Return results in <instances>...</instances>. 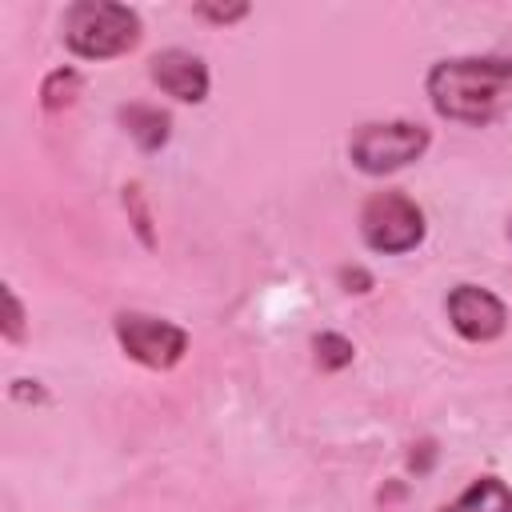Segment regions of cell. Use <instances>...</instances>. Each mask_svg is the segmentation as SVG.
Returning a JSON list of instances; mask_svg holds the SVG:
<instances>
[{
    "instance_id": "5",
    "label": "cell",
    "mask_w": 512,
    "mask_h": 512,
    "mask_svg": "<svg viewBox=\"0 0 512 512\" xmlns=\"http://www.w3.org/2000/svg\"><path fill=\"white\" fill-rule=\"evenodd\" d=\"M112 332H116L120 352L148 372H168L188 356V332L152 312H132V308L116 312Z\"/></svg>"
},
{
    "instance_id": "17",
    "label": "cell",
    "mask_w": 512,
    "mask_h": 512,
    "mask_svg": "<svg viewBox=\"0 0 512 512\" xmlns=\"http://www.w3.org/2000/svg\"><path fill=\"white\" fill-rule=\"evenodd\" d=\"M508 240H512V220H508Z\"/></svg>"
},
{
    "instance_id": "6",
    "label": "cell",
    "mask_w": 512,
    "mask_h": 512,
    "mask_svg": "<svg viewBox=\"0 0 512 512\" xmlns=\"http://www.w3.org/2000/svg\"><path fill=\"white\" fill-rule=\"evenodd\" d=\"M444 312H448L452 332L460 340H468V344H492L508 328L504 300L484 284H456L448 292V300H444Z\"/></svg>"
},
{
    "instance_id": "12",
    "label": "cell",
    "mask_w": 512,
    "mask_h": 512,
    "mask_svg": "<svg viewBox=\"0 0 512 512\" xmlns=\"http://www.w3.org/2000/svg\"><path fill=\"white\" fill-rule=\"evenodd\" d=\"M352 356H356V348L348 336H340V332H316L312 336V360L320 372H340L352 364Z\"/></svg>"
},
{
    "instance_id": "15",
    "label": "cell",
    "mask_w": 512,
    "mask_h": 512,
    "mask_svg": "<svg viewBox=\"0 0 512 512\" xmlns=\"http://www.w3.org/2000/svg\"><path fill=\"white\" fill-rule=\"evenodd\" d=\"M336 280H340V288H344V292H352V296H364V292H372V288H376L372 272H368V268H360V264H344V268L336 272Z\"/></svg>"
},
{
    "instance_id": "8",
    "label": "cell",
    "mask_w": 512,
    "mask_h": 512,
    "mask_svg": "<svg viewBox=\"0 0 512 512\" xmlns=\"http://www.w3.org/2000/svg\"><path fill=\"white\" fill-rule=\"evenodd\" d=\"M116 120L120 128L128 132V140L140 148V152H160L168 140H172V116L160 108V104H144V100H132V104H120L116 108Z\"/></svg>"
},
{
    "instance_id": "7",
    "label": "cell",
    "mask_w": 512,
    "mask_h": 512,
    "mask_svg": "<svg viewBox=\"0 0 512 512\" xmlns=\"http://www.w3.org/2000/svg\"><path fill=\"white\" fill-rule=\"evenodd\" d=\"M148 80L164 96H172L180 104H204L208 100V88H212L208 64L196 52H188V48H164V52H156L148 60Z\"/></svg>"
},
{
    "instance_id": "11",
    "label": "cell",
    "mask_w": 512,
    "mask_h": 512,
    "mask_svg": "<svg viewBox=\"0 0 512 512\" xmlns=\"http://www.w3.org/2000/svg\"><path fill=\"white\" fill-rule=\"evenodd\" d=\"M120 204H124V212H128V224H132L136 240L152 252V248H156V224H152V208H148V196H144L140 180H128V184L120 188Z\"/></svg>"
},
{
    "instance_id": "16",
    "label": "cell",
    "mask_w": 512,
    "mask_h": 512,
    "mask_svg": "<svg viewBox=\"0 0 512 512\" xmlns=\"http://www.w3.org/2000/svg\"><path fill=\"white\" fill-rule=\"evenodd\" d=\"M8 396H12V400H32V404H44V400H48V392L40 388V380H12Z\"/></svg>"
},
{
    "instance_id": "13",
    "label": "cell",
    "mask_w": 512,
    "mask_h": 512,
    "mask_svg": "<svg viewBox=\"0 0 512 512\" xmlns=\"http://www.w3.org/2000/svg\"><path fill=\"white\" fill-rule=\"evenodd\" d=\"M4 320H0V332H4V340L8 344H24L28 340V320H24V304H20V296H16V288L12 284H4Z\"/></svg>"
},
{
    "instance_id": "9",
    "label": "cell",
    "mask_w": 512,
    "mask_h": 512,
    "mask_svg": "<svg viewBox=\"0 0 512 512\" xmlns=\"http://www.w3.org/2000/svg\"><path fill=\"white\" fill-rule=\"evenodd\" d=\"M440 512H512V488L500 476H476L456 500H448Z\"/></svg>"
},
{
    "instance_id": "4",
    "label": "cell",
    "mask_w": 512,
    "mask_h": 512,
    "mask_svg": "<svg viewBox=\"0 0 512 512\" xmlns=\"http://www.w3.org/2000/svg\"><path fill=\"white\" fill-rule=\"evenodd\" d=\"M424 236H428L424 208L408 192L384 188V192H372L360 204V240L372 252H380V256H404V252L420 248Z\"/></svg>"
},
{
    "instance_id": "2",
    "label": "cell",
    "mask_w": 512,
    "mask_h": 512,
    "mask_svg": "<svg viewBox=\"0 0 512 512\" xmlns=\"http://www.w3.org/2000/svg\"><path fill=\"white\" fill-rule=\"evenodd\" d=\"M64 48L80 60H116L144 40L140 12L116 0H76L64 8L60 24Z\"/></svg>"
},
{
    "instance_id": "14",
    "label": "cell",
    "mask_w": 512,
    "mask_h": 512,
    "mask_svg": "<svg viewBox=\"0 0 512 512\" xmlns=\"http://www.w3.org/2000/svg\"><path fill=\"white\" fill-rule=\"evenodd\" d=\"M248 12H252V8H248L244 0H236V4H208V0L192 4V16H196V20H204V24H212V28H228V24H240Z\"/></svg>"
},
{
    "instance_id": "3",
    "label": "cell",
    "mask_w": 512,
    "mask_h": 512,
    "mask_svg": "<svg viewBox=\"0 0 512 512\" xmlns=\"http://www.w3.org/2000/svg\"><path fill=\"white\" fill-rule=\"evenodd\" d=\"M432 144L420 120H368L348 136V160L364 176H392L416 164Z\"/></svg>"
},
{
    "instance_id": "1",
    "label": "cell",
    "mask_w": 512,
    "mask_h": 512,
    "mask_svg": "<svg viewBox=\"0 0 512 512\" xmlns=\"http://www.w3.org/2000/svg\"><path fill=\"white\" fill-rule=\"evenodd\" d=\"M424 92L440 120L484 128L512 96V56H444L428 68Z\"/></svg>"
},
{
    "instance_id": "10",
    "label": "cell",
    "mask_w": 512,
    "mask_h": 512,
    "mask_svg": "<svg viewBox=\"0 0 512 512\" xmlns=\"http://www.w3.org/2000/svg\"><path fill=\"white\" fill-rule=\"evenodd\" d=\"M80 92H84V76L72 64H60L40 80V108L48 116H60L80 100Z\"/></svg>"
}]
</instances>
